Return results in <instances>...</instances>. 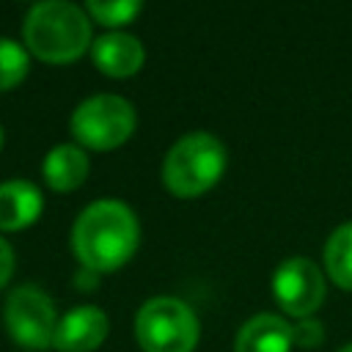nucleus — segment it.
Here are the masks:
<instances>
[{"label": "nucleus", "mask_w": 352, "mask_h": 352, "mask_svg": "<svg viewBox=\"0 0 352 352\" xmlns=\"http://www.w3.org/2000/svg\"><path fill=\"white\" fill-rule=\"evenodd\" d=\"M3 143H6V132H3V124H0V151H3Z\"/></svg>", "instance_id": "nucleus-19"}, {"label": "nucleus", "mask_w": 352, "mask_h": 352, "mask_svg": "<svg viewBox=\"0 0 352 352\" xmlns=\"http://www.w3.org/2000/svg\"><path fill=\"white\" fill-rule=\"evenodd\" d=\"M228 168V151L212 132H187L162 162V184L176 198H198L212 190Z\"/></svg>", "instance_id": "nucleus-3"}, {"label": "nucleus", "mask_w": 352, "mask_h": 352, "mask_svg": "<svg viewBox=\"0 0 352 352\" xmlns=\"http://www.w3.org/2000/svg\"><path fill=\"white\" fill-rule=\"evenodd\" d=\"M135 338L143 352H192L201 338V322L184 300L160 294L138 308Z\"/></svg>", "instance_id": "nucleus-4"}, {"label": "nucleus", "mask_w": 352, "mask_h": 352, "mask_svg": "<svg viewBox=\"0 0 352 352\" xmlns=\"http://www.w3.org/2000/svg\"><path fill=\"white\" fill-rule=\"evenodd\" d=\"M140 245V223L135 212L116 198L88 204L72 226V253L80 267L102 275L121 270Z\"/></svg>", "instance_id": "nucleus-1"}, {"label": "nucleus", "mask_w": 352, "mask_h": 352, "mask_svg": "<svg viewBox=\"0 0 352 352\" xmlns=\"http://www.w3.org/2000/svg\"><path fill=\"white\" fill-rule=\"evenodd\" d=\"M96 272H91V270H85V267H80V275L74 278V283H80V289H94V283H96Z\"/></svg>", "instance_id": "nucleus-18"}, {"label": "nucleus", "mask_w": 352, "mask_h": 352, "mask_svg": "<svg viewBox=\"0 0 352 352\" xmlns=\"http://www.w3.org/2000/svg\"><path fill=\"white\" fill-rule=\"evenodd\" d=\"M327 286L319 264L308 256H289L272 272V297L294 319L314 316L324 302Z\"/></svg>", "instance_id": "nucleus-7"}, {"label": "nucleus", "mask_w": 352, "mask_h": 352, "mask_svg": "<svg viewBox=\"0 0 352 352\" xmlns=\"http://www.w3.org/2000/svg\"><path fill=\"white\" fill-rule=\"evenodd\" d=\"M3 324L6 333L30 352H44L52 346L55 338V327H58V314H55V302L52 297L33 286H16L8 297H6V308H3Z\"/></svg>", "instance_id": "nucleus-6"}, {"label": "nucleus", "mask_w": 352, "mask_h": 352, "mask_svg": "<svg viewBox=\"0 0 352 352\" xmlns=\"http://www.w3.org/2000/svg\"><path fill=\"white\" fill-rule=\"evenodd\" d=\"M292 327H294V344H297L300 349H316V346L324 341V327H322V322L314 319V316L297 319V324H292Z\"/></svg>", "instance_id": "nucleus-16"}, {"label": "nucleus", "mask_w": 352, "mask_h": 352, "mask_svg": "<svg viewBox=\"0 0 352 352\" xmlns=\"http://www.w3.org/2000/svg\"><path fill=\"white\" fill-rule=\"evenodd\" d=\"M294 327L278 314L250 316L234 338V352H292Z\"/></svg>", "instance_id": "nucleus-10"}, {"label": "nucleus", "mask_w": 352, "mask_h": 352, "mask_svg": "<svg viewBox=\"0 0 352 352\" xmlns=\"http://www.w3.org/2000/svg\"><path fill=\"white\" fill-rule=\"evenodd\" d=\"M91 16L69 0H44L25 14L22 36L28 52L44 63H72L94 44Z\"/></svg>", "instance_id": "nucleus-2"}, {"label": "nucleus", "mask_w": 352, "mask_h": 352, "mask_svg": "<svg viewBox=\"0 0 352 352\" xmlns=\"http://www.w3.org/2000/svg\"><path fill=\"white\" fill-rule=\"evenodd\" d=\"M338 352H352V344H346V346H341Z\"/></svg>", "instance_id": "nucleus-20"}, {"label": "nucleus", "mask_w": 352, "mask_h": 352, "mask_svg": "<svg viewBox=\"0 0 352 352\" xmlns=\"http://www.w3.org/2000/svg\"><path fill=\"white\" fill-rule=\"evenodd\" d=\"M110 319L99 305H77L58 319L52 346L55 352H94L107 338Z\"/></svg>", "instance_id": "nucleus-8"}, {"label": "nucleus", "mask_w": 352, "mask_h": 352, "mask_svg": "<svg viewBox=\"0 0 352 352\" xmlns=\"http://www.w3.org/2000/svg\"><path fill=\"white\" fill-rule=\"evenodd\" d=\"M30 69V52L14 38L0 36V94L16 88Z\"/></svg>", "instance_id": "nucleus-14"}, {"label": "nucleus", "mask_w": 352, "mask_h": 352, "mask_svg": "<svg viewBox=\"0 0 352 352\" xmlns=\"http://www.w3.org/2000/svg\"><path fill=\"white\" fill-rule=\"evenodd\" d=\"M91 170V160L82 146L77 143H58L47 151L41 162V176L50 190L55 192H72L77 190Z\"/></svg>", "instance_id": "nucleus-12"}, {"label": "nucleus", "mask_w": 352, "mask_h": 352, "mask_svg": "<svg viewBox=\"0 0 352 352\" xmlns=\"http://www.w3.org/2000/svg\"><path fill=\"white\" fill-rule=\"evenodd\" d=\"M138 113L129 99L118 94H94L82 99L69 118V132L77 146L91 151H113L132 138Z\"/></svg>", "instance_id": "nucleus-5"}, {"label": "nucleus", "mask_w": 352, "mask_h": 352, "mask_svg": "<svg viewBox=\"0 0 352 352\" xmlns=\"http://www.w3.org/2000/svg\"><path fill=\"white\" fill-rule=\"evenodd\" d=\"M11 272H14V248L0 236V289L11 280Z\"/></svg>", "instance_id": "nucleus-17"}, {"label": "nucleus", "mask_w": 352, "mask_h": 352, "mask_svg": "<svg viewBox=\"0 0 352 352\" xmlns=\"http://www.w3.org/2000/svg\"><path fill=\"white\" fill-rule=\"evenodd\" d=\"M91 22H99L104 28H124L129 25L140 11H143V3L138 0H91L85 6Z\"/></svg>", "instance_id": "nucleus-15"}, {"label": "nucleus", "mask_w": 352, "mask_h": 352, "mask_svg": "<svg viewBox=\"0 0 352 352\" xmlns=\"http://www.w3.org/2000/svg\"><path fill=\"white\" fill-rule=\"evenodd\" d=\"M44 195L28 179H8L0 184V231H22L41 217Z\"/></svg>", "instance_id": "nucleus-11"}, {"label": "nucleus", "mask_w": 352, "mask_h": 352, "mask_svg": "<svg viewBox=\"0 0 352 352\" xmlns=\"http://www.w3.org/2000/svg\"><path fill=\"white\" fill-rule=\"evenodd\" d=\"M324 270L330 280L352 292V220L341 223L324 242Z\"/></svg>", "instance_id": "nucleus-13"}, {"label": "nucleus", "mask_w": 352, "mask_h": 352, "mask_svg": "<svg viewBox=\"0 0 352 352\" xmlns=\"http://www.w3.org/2000/svg\"><path fill=\"white\" fill-rule=\"evenodd\" d=\"M94 66L107 77H132L146 63V47L138 36L124 30H110L91 44Z\"/></svg>", "instance_id": "nucleus-9"}]
</instances>
